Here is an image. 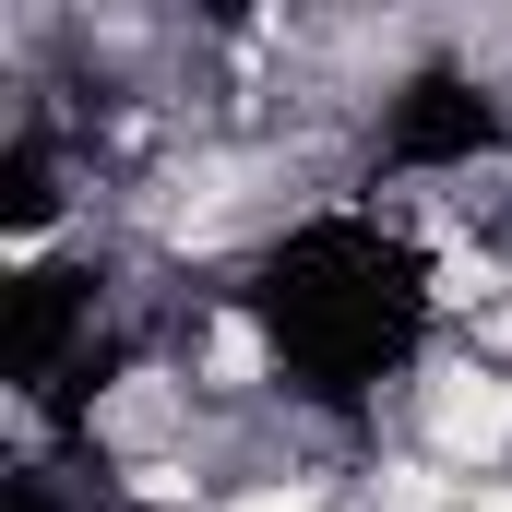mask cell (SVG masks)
<instances>
[{
  "instance_id": "obj_4",
  "label": "cell",
  "mask_w": 512,
  "mask_h": 512,
  "mask_svg": "<svg viewBox=\"0 0 512 512\" xmlns=\"http://www.w3.org/2000/svg\"><path fill=\"white\" fill-rule=\"evenodd\" d=\"M60 203H72L60 120H48V108H12V131H0V239H12V262L60 251Z\"/></svg>"
},
{
  "instance_id": "obj_1",
  "label": "cell",
  "mask_w": 512,
  "mask_h": 512,
  "mask_svg": "<svg viewBox=\"0 0 512 512\" xmlns=\"http://www.w3.org/2000/svg\"><path fill=\"white\" fill-rule=\"evenodd\" d=\"M227 322L298 417L358 429L441 346V251H429L417 203L322 191L227 262Z\"/></svg>"
},
{
  "instance_id": "obj_3",
  "label": "cell",
  "mask_w": 512,
  "mask_h": 512,
  "mask_svg": "<svg viewBox=\"0 0 512 512\" xmlns=\"http://www.w3.org/2000/svg\"><path fill=\"white\" fill-rule=\"evenodd\" d=\"M0 310H12V393H24V417L72 429L108 393V370H120V274L96 251H24Z\"/></svg>"
},
{
  "instance_id": "obj_5",
  "label": "cell",
  "mask_w": 512,
  "mask_h": 512,
  "mask_svg": "<svg viewBox=\"0 0 512 512\" xmlns=\"http://www.w3.org/2000/svg\"><path fill=\"white\" fill-rule=\"evenodd\" d=\"M12 512H96V501H84V477H72V465L24 453V465H12Z\"/></svg>"
},
{
  "instance_id": "obj_2",
  "label": "cell",
  "mask_w": 512,
  "mask_h": 512,
  "mask_svg": "<svg viewBox=\"0 0 512 512\" xmlns=\"http://www.w3.org/2000/svg\"><path fill=\"white\" fill-rule=\"evenodd\" d=\"M501 167H512V84L465 48H417L358 108V179L346 191L417 203V191H465V179H501Z\"/></svg>"
}]
</instances>
